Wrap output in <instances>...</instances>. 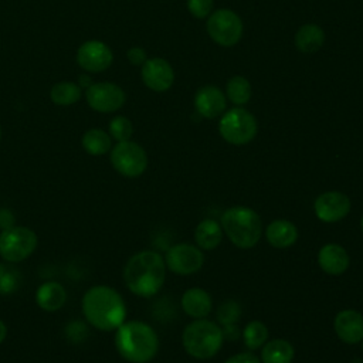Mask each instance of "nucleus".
<instances>
[{"mask_svg": "<svg viewBox=\"0 0 363 363\" xmlns=\"http://www.w3.org/2000/svg\"><path fill=\"white\" fill-rule=\"evenodd\" d=\"M94 82H92V79H91V77L88 75V74H81L79 77H78V85H79V88L82 89H86V88H89L91 85H92Z\"/></svg>", "mask_w": 363, "mask_h": 363, "instance_id": "obj_35", "label": "nucleus"}, {"mask_svg": "<svg viewBox=\"0 0 363 363\" xmlns=\"http://www.w3.org/2000/svg\"><path fill=\"white\" fill-rule=\"evenodd\" d=\"M67 291L57 281H48L38 286L35 292L37 305L45 312H55L65 305Z\"/></svg>", "mask_w": 363, "mask_h": 363, "instance_id": "obj_20", "label": "nucleus"}, {"mask_svg": "<svg viewBox=\"0 0 363 363\" xmlns=\"http://www.w3.org/2000/svg\"><path fill=\"white\" fill-rule=\"evenodd\" d=\"M164 279V258L152 250H143L133 254L123 268V281L126 288L142 298L156 295L162 289Z\"/></svg>", "mask_w": 363, "mask_h": 363, "instance_id": "obj_2", "label": "nucleus"}, {"mask_svg": "<svg viewBox=\"0 0 363 363\" xmlns=\"http://www.w3.org/2000/svg\"><path fill=\"white\" fill-rule=\"evenodd\" d=\"M50 98L55 105L69 106L78 102V99L81 98V88L75 82L61 81L52 85L50 91Z\"/></svg>", "mask_w": 363, "mask_h": 363, "instance_id": "obj_25", "label": "nucleus"}, {"mask_svg": "<svg viewBox=\"0 0 363 363\" xmlns=\"http://www.w3.org/2000/svg\"><path fill=\"white\" fill-rule=\"evenodd\" d=\"M126 57L132 65H143V62L147 60L146 52L140 47H132L128 50Z\"/></svg>", "mask_w": 363, "mask_h": 363, "instance_id": "obj_33", "label": "nucleus"}, {"mask_svg": "<svg viewBox=\"0 0 363 363\" xmlns=\"http://www.w3.org/2000/svg\"><path fill=\"white\" fill-rule=\"evenodd\" d=\"M213 308L210 294L199 286L189 288L182 295V309L184 313L193 319H203L206 318Z\"/></svg>", "mask_w": 363, "mask_h": 363, "instance_id": "obj_18", "label": "nucleus"}, {"mask_svg": "<svg viewBox=\"0 0 363 363\" xmlns=\"http://www.w3.org/2000/svg\"><path fill=\"white\" fill-rule=\"evenodd\" d=\"M225 96L214 85H206L196 92L194 108L196 112L207 119L217 118L225 109Z\"/></svg>", "mask_w": 363, "mask_h": 363, "instance_id": "obj_16", "label": "nucleus"}, {"mask_svg": "<svg viewBox=\"0 0 363 363\" xmlns=\"http://www.w3.org/2000/svg\"><path fill=\"white\" fill-rule=\"evenodd\" d=\"M113 61L112 50L99 40H88L77 50V64L85 72H102Z\"/></svg>", "mask_w": 363, "mask_h": 363, "instance_id": "obj_12", "label": "nucleus"}, {"mask_svg": "<svg viewBox=\"0 0 363 363\" xmlns=\"http://www.w3.org/2000/svg\"><path fill=\"white\" fill-rule=\"evenodd\" d=\"M115 347L118 353L130 363H147L159 350L156 330L146 322H123L115 333Z\"/></svg>", "mask_w": 363, "mask_h": 363, "instance_id": "obj_3", "label": "nucleus"}, {"mask_svg": "<svg viewBox=\"0 0 363 363\" xmlns=\"http://www.w3.org/2000/svg\"><path fill=\"white\" fill-rule=\"evenodd\" d=\"M362 347H363V339H362Z\"/></svg>", "mask_w": 363, "mask_h": 363, "instance_id": "obj_39", "label": "nucleus"}, {"mask_svg": "<svg viewBox=\"0 0 363 363\" xmlns=\"http://www.w3.org/2000/svg\"><path fill=\"white\" fill-rule=\"evenodd\" d=\"M238 316H240V306L235 302H233V301L225 302L218 309V320L223 325H233V323H235Z\"/></svg>", "mask_w": 363, "mask_h": 363, "instance_id": "obj_30", "label": "nucleus"}, {"mask_svg": "<svg viewBox=\"0 0 363 363\" xmlns=\"http://www.w3.org/2000/svg\"><path fill=\"white\" fill-rule=\"evenodd\" d=\"M295 357L294 346L285 339H272L261 347V363H291Z\"/></svg>", "mask_w": 363, "mask_h": 363, "instance_id": "obj_22", "label": "nucleus"}, {"mask_svg": "<svg viewBox=\"0 0 363 363\" xmlns=\"http://www.w3.org/2000/svg\"><path fill=\"white\" fill-rule=\"evenodd\" d=\"M7 335V326L4 325L3 320H0V343H3V340L6 339Z\"/></svg>", "mask_w": 363, "mask_h": 363, "instance_id": "obj_36", "label": "nucleus"}, {"mask_svg": "<svg viewBox=\"0 0 363 363\" xmlns=\"http://www.w3.org/2000/svg\"><path fill=\"white\" fill-rule=\"evenodd\" d=\"M140 75L143 84L155 92L167 91L174 81V72L172 65L166 60L159 57L146 60L142 65Z\"/></svg>", "mask_w": 363, "mask_h": 363, "instance_id": "obj_14", "label": "nucleus"}, {"mask_svg": "<svg viewBox=\"0 0 363 363\" xmlns=\"http://www.w3.org/2000/svg\"><path fill=\"white\" fill-rule=\"evenodd\" d=\"M350 199L336 190L320 193L313 201L315 216L323 223H337L343 220L350 211Z\"/></svg>", "mask_w": 363, "mask_h": 363, "instance_id": "obj_13", "label": "nucleus"}, {"mask_svg": "<svg viewBox=\"0 0 363 363\" xmlns=\"http://www.w3.org/2000/svg\"><path fill=\"white\" fill-rule=\"evenodd\" d=\"M221 224L216 220L206 218L196 225L194 242L200 250H214L223 240Z\"/></svg>", "mask_w": 363, "mask_h": 363, "instance_id": "obj_21", "label": "nucleus"}, {"mask_svg": "<svg viewBox=\"0 0 363 363\" xmlns=\"http://www.w3.org/2000/svg\"><path fill=\"white\" fill-rule=\"evenodd\" d=\"M227 96L235 105H244L251 98V84L247 78L235 75L227 82Z\"/></svg>", "mask_w": 363, "mask_h": 363, "instance_id": "obj_27", "label": "nucleus"}, {"mask_svg": "<svg viewBox=\"0 0 363 363\" xmlns=\"http://www.w3.org/2000/svg\"><path fill=\"white\" fill-rule=\"evenodd\" d=\"M187 9L194 17L204 18L210 16V11L213 9V0H187Z\"/></svg>", "mask_w": 363, "mask_h": 363, "instance_id": "obj_31", "label": "nucleus"}, {"mask_svg": "<svg viewBox=\"0 0 363 363\" xmlns=\"http://www.w3.org/2000/svg\"><path fill=\"white\" fill-rule=\"evenodd\" d=\"M37 234L23 225H11L0 233V255L10 264L21 262L37 248Z\"/></svg>", "mask_w": 363, "mask_h": 363, "instance_id": "obj_7", "label": "nucleus"}, {"mask_svg": "<svg viewBox=\"0 0 363 363\" xmlns=\"http://www.w3.org/2000/svg\"><path fill=\"white\" fill-rule=\"evenodd\" d=\"M265 238L274 248H288L296 242L298 228L289 220H272L265 228Z\"/></svg>", "mask_w": 363, "mask_h": 363, "instance_id": "obj_19", "label": "nucleus"}, {"mask_svg": "<svg viewBox=\"0 0 363 363\" xmlns=\"http://www.w3.org/2000/svg\"><path fill=\"white\" fill-rule=\"evenodd\" d=\"M207 33L214 43L223 47L235 45L242 35V21L237 13L230 9H220L210 14Z\"/></svg>", "mask_w": 363, "mask_h": 363, "instance_id": "obj_9", "label": "nucleus"}, {"mask_svg": "<svg viewBox=\"0 0 363 363\" xmlns=\"http://www.w3.org/2000/svg\"><path fill=\"white\" fill-rule=\"evenodd\" d=\"M14 224V216L7 208H0V228L6 230Z\"/></svg>", "mask_w": 363, "mask_h": 363, "instance_id": "obj_34", "label": "nucleus"}, {"mask_svg": "<svg viewBox=\"0 0 363 363\" xmlns=\"http://www.w3.org/2000/svg\"><path fill=\"white\" fill-rule=\"evenodd\" d=\"M85 98L91 109L102 113L121 109L126 101L123 89L113 82H94L85 89Z\"/></svg>", "mask_w": 363, "mask_h": 363, "instance_id": "obj_10", "label": "nucleus"}, {"mask_svg": "<svg viewBox=\"0 0 363 363\" xmlns=\"http://www.w3.org/2000/svg\"><path fill=\"white\" fill-rule=\"evenodd\" d=\"M221 228L227 238L241 250L255 247L262 235L261 217L247 206H234L224 210Z\"/></svg>", "mask_w": 363, "mask_h": 363, "instance_id": "obj_4", "label": "nucleus"}, {"mask_svg": "<svg viewBox=\"0 0 363 363\" xmlns=\"http://www.w3.org/2000/svg\"><path fill=\"white\" fill-rule=\"evenodd\" d=\"M133 133V125L126 116H115L109 122V135L116 142H125L130 140V136Z\"/></svg>", "mask_w": 363, "mask_h": 363, "instance_id": "obj_29", "label": "nucleus"}, {"mask_svg": "<svg viewBox=\"0 0 363 363\" xmlns=\"http://www.w3.org/2000/svg\"><path fill=\"white\" fill-rule=\"evenodd\" d=\"M166 268L177 275H190L197 272L204 264L203 251L193 244L180 242L170 247L164 255Z\"/></svg>", "mask_w": 363, "mask_h": 363, "instance_id": "obj_11", "label": "nucleus"}, {"mask_svg": "<svg viewBox=\"0 0 363 363\" xmlns=\"http://www.w3.org/2000/svg\"><path fill=\"white\" fill-rule=\"evenodd\" d=\"M318 264L320 269L329 275H342L349 268L350 258L340 244L329 242L319 250Z\"/></svg>", "mask_w": 363, "mask_h": 363, "instance_id": "obj_17", "label": "nucleus"}, {"mask_svg": "<svg viewBox=\"0 0 363 363\" xmlns=\"http://www.w3.org/2000/svg\"><path fill=\"white\" fill-rule=\"evenodd\" d=\"M21 285V275L17 268L0 264V295H10Z\"/></svg>", "mask_w": 363, "mask_h": 363, "instance_id": "obj_28", "label": "nucleus"}, {"mask_svg": "<svg viewBox=\"0 0 363 363\" xmlns=\"http://www.w3.org/2000/svg\"><path fill=\"white\" fill-rule=\"evenodd\" d=\"M82 147L88 155L92 156H101L108 153L112 149V138L108 132L99 129V128H92L88 129L81 139Z\"/></svg>", "mask_w": 363, "mask_h": 363, "instance_id": "obj_24", "label": "nucleus"}, {"mask_svg": "<svg viewBox=\"0 0 363 363\" xmlns=\"http://www.w3.org/2000/svg\"><path fill=\"white\" fill-rule=\"evenodd\" d=\"M268 339V328L261 320H251L242 330V340L250 350H257Z\"/></svg>", "mask_w": 363, "mask_h": 363, "instance_id": "obj_26", "label": "nucleus"}, {"mask_svg": "<svg viewBox=\"0 0 363 363\" xmlns=\"http://www.w3.org/2000/svg\"><path fill=\"white\" fill-rule=\"evenodd\" d=\"M360 228H362V233H363V216H362V220H360Z\"/></svg>", "mask_w": 363, "mask_h": 363, "instance_id": "obj_37", "label": "nucleus"}, {"mask_svg": "<svg viewBox=\"0 0 363 363\" xmlns=\"http://www.w3.org/2000/svg\"><path fill=\"white\" fill-rule=\"evenodd\" d=\"M224 363H261V359L251 352H240L230 356Z\"/></svg>", "mask_w": 363, "mask_h": 363, "instance_id": "obj_32", "label": "nucleus"}, {"mask_svg": "<svg viewBox=\"0 0 363 363\" xmlns=\"http://www.w3.org/2000/svg\"><path fill=\"white\" fill-rule=\"evenodd\" d=\"M112 167L125 177H139L147 167V155L145 149L132 140L118 142L111 150Z\"/></svg>", "mask_w": 363, "mask_h": 363, "instance_id": "obj_8", "label": "nucleus"}, {"mask_svg": "<svg viewBox=\"0 0 363 363\" xmlns=\"http://www.w3.org/2000/svg\"><path fill=\"white\" fill-rule=\"evenodd\" d=\"M325 41L323 30L312 23L303 24L295 34V45L302 52L318 51Z\"/></svg>", "mask_w": 363, "mask_h": 363, "instance_id": "obj_23", "label": "nucleus"}, {"mask_svg": "<svg viewBox=\"0 0 363 363\" xmlns=\"http://www.w3.org/2000/svg\"><path fill=\"white\" fill-rule=\"evenodd\" d=\"M81 306L86 322L104 332L116 330L126 318L122 295L108 285L91 286L84 294Z\"/></svg>", "mask_w": 363, "mask_h": 363, "instance_id": "obj_1", "label": "nucleus"}, {"mask_svg": "<svg viewBox=\"0 0 363 363\" xmlns=\"http://www.w3.org/2000/svg\"><path fill=\"white\" fill-rule=\"evenodd\" d=\"M0 138H1V128H0Z\"/></svg>", "mask_w": 363, "mask_h": 363, "instance_id": "obj_38", "label": "nucleus"}, {"mask_svg": "<svg viewBox=\"0 0 363 363\" xmlns=\"http://www.w3.org/2000/svg\"><path fill=\"white\" fill-rule=\"evenodd\" d=\"M224 340V332L216 322L206 318L190 322L182 335V343L189 356L197 360L211 359L218 353Z\"/></svg>", "mask_w": 363, "mask_h": 363, "instance_id": "obj_5", "label": "nucleus"}, {"mask_svg": "<svg viewBox=\"0 0 363 363\" xmlns=\"http://www.w3.org/2000/svg\"><path fill=\"white\" fill-rule=\"evenodd\" d=\"M258 130L257 121L251 112L244 108H233L225 112L218 123L221 138L231 145L250 143Z\"/></svg>", "mask_w": 363, "mask_h": 363, "instance_id": "obj_6", "label": "nucleus"}, {"mask_svg": "<svg viewBox=\"0 0 363 363\" xmlns=\"http://www.w3.org/2000/svg\"><path fill=\"white\" fill-rule=\"evenodd\" d=\"M337 337L347 345H356L363 339V315L356 309H343L333 319Z\"/></svg>", "mask_w": 363, "mask_h": 363, "instance_id": "obj_15", "label": "nucleus"}]
</instances>
